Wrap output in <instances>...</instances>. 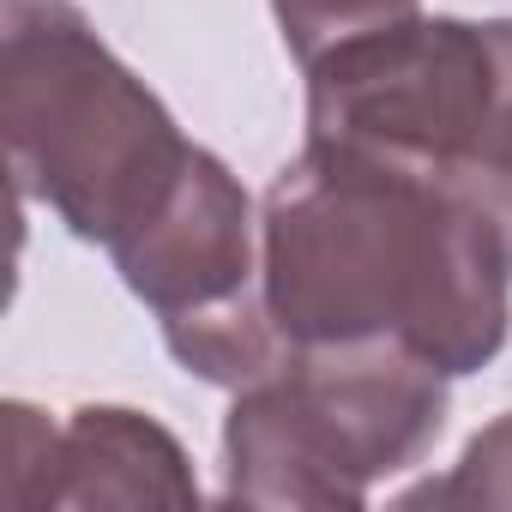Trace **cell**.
I'll use <instances>...</instances> for the list:
<instances>
[{
  "label": "cell",
  "mask_w": 512,
  "mask_h": 512,
  "mask_svg": "<svg viewBox=\"0 0 512 512\" xmlns=\"http://www.w3.org/2000/svg\"><path fill=\"white\" fill-rule=\"evenodd\" d=\"M308 73V139L440 181H476L494 121V37L470 19H398L326 49ZM476 193V187H470Z\"/></svg>",
  "instance_id": "277c9868"
},
{
  "label": "cell",
  "mask_w": 512,
  "mask_h": 512,
  "mask_svg": "<svg viewBox=\"0 0 512 512\" xmlns=\"http://www.w3.org/2000/svg\"><path fill=\"white\" fill-rule=\"evenodd\" d=\"M404 506H512V410L464 446L452 476L410 488Z\"/></svg>",
  "instance_id": "9c48e42d"
},
{
  "label": "cell",
  "mask_w": 512,
  "mask_h": 512,
  "mask_svg": "<svg viewBox=\"0 0 512 512\" xmlns=\"http://www.w3.org/2000/svg\"><path fill=\"white\" fill-rule=\"evenodd\" d=\"M272 13H278V31H284L290 55L302 67H314L326 49L410 19L416 0H272Z\"/></svg>",
  "instance_id": "52a82bcc"
},
{
  "label": "cell",
  "mask_w": 512,
  "mask_h": 512,
  "mask_svg": "<svg viewBox=\"0 0 512 512\" xmlns=\"http://www.w3.org/2000/svg\"><path fill=\"white\" fill-rule=\"evenodd\" d=\"M260 284L290 350L404 344L458 380L506 344L512 223L464 181L308 139L260 205Z\"/></svg>",
  "instance_id": "6da1fadb"
},
{
  "label": "cell",
  "mask_w": 512,
  "mask_h": 512,
  "mask_svg": "<svg viewBox=\"0 0 512 512\" xmlns=\"http://www.w3.org/2000/svg\"><path fill=\"white\" fill-rule=\"evenodd\" d=\"M55 440H61V428L43 410H31L19 398L0 410V506H13V512H43L49 506Z\"/></svg>",
  "instance_id": "ba28073f"
},
{
  "label": "cell",
  "mask_w": 512,
  "mask_h": 512,
  "mask_svg": "<svg viewBox=\"0 0 512 512\" xmlns=\"http://www.w3.org/2000/svg\"><path fill=\"white\" fill-rule=\"evenodd\" d=\"M199 482L181 440L121 404H85L55 440L49 506H193Z\"/></svg>",
  "instance_id": "8992f818"
},
{
  "label": "cell",
  "mask_w": 512,
  "mask_h": 512,
  "mask_svg": "<svg viewBox=\"0 0 512 512\" xmlns=\"http://www.w3.org/2000/svg\"><path fill=\"white\" fill-rule=\"evenodd\" d=\"M488 37H494V121L470 187L512 223V19H488Z\"/></svg>",
  "instance_id": "30bf717a"
},
{
  "label": "cell",
  "mask_w": 512,
  "mask_h": 512,
  "mask_svg": "<svg viewBox=\"0 0 512 512\" xmlns=\"http://www.w3.org/2000/svg\"><path fill=\"white\" fill-rule=\"evenodd\" d=\"M109 253L127 290L163 320V332L266 302L253 199L223 169V157L199 145L175 175V187L163 193V205L139 229H127Z\"/></svg>",
  "instance_id": "5b68a950"
},
{
  "label": "cell",
  "mask_w": 512,
  "mask_h": 512,
  "mask_svg": "<svg viewBox=\"0 0 512 512\" xmlns=\"http://www.w3.org/2000/svg\"><path fill=\"white\" fill-rule=\"evenodd\" d=\"M446 374L404 344H314L235 392L223 470L235 506H362L380 476L428 458Z\"/></svg>",
  "instance_id": "3957f363"
},
{
  "label": "cell",
  "mask_w": 512,
  "mask_h": 512,
  "mask_svg": "<svg viewBox=\"0 0 512 512\" xmlns=\"http://www.w3.org/2000/svg\"><path fill=\"white\" fill-rule=\"evenodd\" d=\"M0 127L13 187L103 247L139 229L193 157L157 91L115 61L73 0H7Z\"/></svg>",
  "instance_id": "7a4b0ae2"
}]
</instances>
